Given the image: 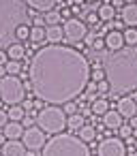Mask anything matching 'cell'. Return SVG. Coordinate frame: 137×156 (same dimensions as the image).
Returning a JSON list of instances; mask_svg holds the SVG:
<instances>
[{
	"label": "cell",
	"mask_w": 137,
	"mask_h": 156,
	"mask_svg": "<svg viewBox=\"0 0 137 156\" xmlns=\"http://www.w3.org/2000/svg\"><path fill=\"white\" fill-rule=\"evenodd\" d=\"M133 143H135V147H137V139H135V141H133Z\"/></svg>",
	"instance_id": "obj_45"
},
{
	"label": "cell",
	"mask_w": 137,
	"mask_h": 156,
	"mask_svg": "<svg viewBox=\"0 0 137 156\" xmlns=\"http://www.w3.org/2000/svg\"><path fill=\"white\" fill-rule=\"evenodd\" d=\"M86 22H88L90 26H96V24H99V15H96V13H90V15L86 17Z\"/></svg>",
	"instance_id": "obj_32"
},
{
	"label": "cell",
	"mask_w": 137,
	"mask_h": 156,
	"mask_svg": "<svg viewBox=\"0 0 137 156\" xmlns=\"http://www.w3.org/2000/svg\"><path fill=\"white\" fill-rule=\"evenodd\" d=\"M111 2H114V5H111L114 9H116V7H124V0H111Z\"/></svg>",
	"instance_id": "obj_39"
},
{
	"label": "cell",
	"mask_w": 137,
	"mask_h": 156,
	"mask_svg": "<svg viewBox=\"0 0 137 156\" xmlns=\"http://www.w3.org/2000/svg\"><path fill=\"white\" fill-rule=\"evenodd\" d=\"M99 20L101 22H111L114 17H116V9L109 5V2H105V5H101V9H99Z\"/></svg>",
	"instance_id": "obj_20"
},
{
	"label": "cell",
	"mask_w": 137,
	"mask_h": 156,
	"mask_svg": "<svg viewBox=\"0 0 137 156\" xmlns=\"http://www.w3.org/2000/svg\"><path fill=\"white\" fill-rule=\"evenodd\" d=\"M9 62V58H7V51H0V66H5Z\"/></svg>",
	"instance_id": "obj_37"
},
{
	"label": "cell",
	"mask_w": 137,
	"mask_h": 156,
	"mask_svg": "<svg viewBox=\"0 0 137 156\" xmlns=\"http://www.w3.org/2000/svg\"><path fill=\"white\" fill-rule=\"evenodd\" d=\"M122 118H133L135 113H137V105L133 103V98L131 96H122V98H118V109H116Z\"/></svg>",
	"instance_id": "obj_12"
},
{
	"label": "cell",
	"mask_w": 137,
	"mask_h": 156,
	"mask_svg": "<svg viewBox=\"0 0 137 156\" xmlns=\"http://www.w3.org/2000/svg\"><path fill=\"white\" fill-rule=\"evenodd\" d=\"M28 77L37 101L58 107L84 94L90 81V62L69 45H45L32 56Z\"/></svg>",
	"instance_id": "obj_1"
},
{
	"label": "cell",
	"mask_w": 137,
	"mask_h": 156,
	"mask_svg": "<svg viewBox=\"0 0 137 156\" xmlns=\"http://www.w3.org/2000/svg\"><path fill=\"white\" fill-rule=\"evenodd\" d=\"M22 109L24 111H32V101H22Z\"/></svg>",
	"instance_id": "obj_36"
},
{
	"label": "cell",
	"mask_w": 137,
	"mask_h": 156,
	"mask_svg": "<svg viewBox=\"0 0 137 156\" xmlns=\"http://www.w3.org/2000/svg\"><path fill=\"white\" fill-rule=\"evenodd\" d=\"M5 71H7V75H20L22 73V62H15V60H9L7 64H5Z\"/></svg>",
	"instance_id": "obj_26"
},
{
	"label": "cell",
	"mask_w": 137,
	"mask_h": 156,
	"mask_svg": "<svg viewBox=\"0 0 137 156\" xmlns=\"http://www.w3.org/2000/svg\"><path fill=\"white\" fill-rule=\"evenodd\" d=\"M122 37H124V47H133V49L137 47V28H126Z\"/></svg>",
	"instance_id": "obj_23"
},
{
	"label": "cell",
	"mask_w": 137,
	"mask_h": 156,
	"mask_svg": "<svg viewBox=\"0 0 137 156\" xmlns=\"http://www.w3.org/2000/svg\"><path fill=\"white\" fill-rule=\"evenodd\" d=\"M43 20H45V26H58V22L62 20V13H58V11L54 9V11L45 13V15H43Z\"/></svg>",
	"instance_id": "obj_25"
},
{
	"label": "cell",
	"mask_w": 137,
	"mask_h": 156,
	"mask_svg": "<svg viewBox=\"0 0 137 156\" xmlns=\"http://www.w3.org/2000/svg\"><path fill=\"white\" fill-rule=\"evenodd\" d=\"M9 122V118H7V111H2V109H0V130H2L5 128V124Z\"/></svg>",
	"instance_id": "obj_34"
},
{
	"label": "cell",
	"mask_w": 137,
	"mask_h": 156,
	"mask_svg": "<svg viewBox=\"0 0 137 156\" xmlns=\"http://www.w3.org/2000/svg\"><path fill=\"white\" fill-rule=\"evenodd\" d=\"M41 156H90V147L73 133H58L45 141Z\"/></svg>",
	"instance_id": "obj_3"
},
{
	"label": "cell",
	"mask_w": 137,
	"mask_h": 156,
	"mask_svg": "<svg viewBox=\"0 0 137 156\" xmlns=\"http://www.w3.org/2000/svg\"><path fill=\"white\" fill-rule=\"evenodd\" d=\"M34 122L45 135H58V133H64V128H67V115H64L62 107H56V105L41 107Z\"/></svg>",
	"instance_id": "obj_4"
},
{
	"label": "cell",
	"mask_w": 137,
	"mask_h": 156,
	"mask_svg": "<svg viewBox=\"0 0 137 156\" xmlns=\"http://www.w3.org/2000/svg\"><path fill=\"white\" fill-rule=\"evenodd\" d=\"M28 41L34 43V45H41V43L45 41V28L32 26V28H30V37H28Z\"/></svg>",
	"instance_id": "obj_22"
},
{
	"label": "cell",
	"mask_w": 137,
	"mask_h": 156,
	"mask_svg": "<svg viewBox=\"0 0 137 156\" xmlns=\"http://www.w3.org/2000/svg\"><path fill=\"white\" fill-rule=\"evenodd\" d=\"M15 37H17L20 41H26V39L30 37V28H28V26H17V28H15Z\"/></svg>",
	"instance_id": "obj_28"
},
{
	"label": "cell",
	"mask_w": 137,
	"mask_h": 156,
	"mask_svg": "<svg viewBox=\"0 0 137 156\" xmlns=\"http://www.w3.org/2000/svg\"><path fill=\"white\" fill-rule=\"evenodd\" d=\"M0 154L2 156H26V147L20 139H9L0 145Z\"/></svg>",
	"instance_id": "obj_9"
},
{
	"label": "cell",
	"mask_w": 137,
	"mask_h": 156,
	"mask_svg": "<svg viewBox=\"0 0 137 156\" xmlns=\"http://www.w3.org/2000/svg\"><path fill=\"white\" fill-rule=\"evenodd\" d=\"M105 47L109 49V51H118V49H122L124 47V37H122V32L120 30H109L107 34H105Z\"/></svg>",
	"instance_id": "obj_10"
},
{
	"label": "cell",
	"mask_w": 137,
	"mask_h": 156,
	"mask_svg": "<svg viewBox=\"0 0 137 156\" xmlns=\"http://www.w3.org/2000/svg\"><path fill=\"white\" fill-rule=\"evenodd\" d=\"M77 137H79L84 143H90V141H94V139H96V128H94V126H90V124H84V126L77 130Z\"/></svg>",
	"instance_id": "obj_19"
},
{
	"label": "cell",
	"mask_w": 137,
	"mask_h": 156,
	"mask_svg": "<svg viewBox=\"0 0 137 156\" xmlns=\"http://www.w3.org/2000/svg\"><path fill=\"white\" fill-rule=\"evenodd\" d=\"M133 156H137V150H133Z\"/></svg>",
	"instance_id": "obj_44"
},
{
	"label": "cell",
	"mask_w": 137,
	"mask_h": 156,
	"mask_svg": "<svg viewBox=\"0 0 137 156\" xmlns=\"http://www.w3.org/2000/svg\"><path fill=\"white\" fill-rule=\"evenodd\" d=\"M5 141H7V139H5V135H0V145H2Z\"/></svg>",
	"instance_id": "obj_42"
},
{
	"label": "cell",
	"mask_w": 137,
	"mask_h": 156,
	"mask_svg": "<svg viewBox=\"0 0 137 156\" xmlns=\"http://www.w3.org/2000/svg\"><path fill=\"white\" fill-rule=\"evenodd\" d=\"M26 56V47L22 43H11L9 49H7V58L9 60H15V62H22V58Z\"/></svg>",
	"instance_id": "obj_17"
},
{
	"label": "cell",
	"mask_w": 137,
	"mask_h": 156,
	"mask_svg": "<svg viewBox=\"0 0 137 156\" xmlns=\"http://www.w3.org/2000/svg\"><path fill=\"white\" fill-rule=\"evenodd\" d=\"M84 115L81 113H73V115H67V126L71 128V130H79L81 126H84Z\"/></svg>",
	"instance_id": "obj_24"
},
{
	"label": "cell",
	"mask_w": 137,
	"mask_h": 156,
	"mask_svg": "<svg viewBox=\"0 0 137 156\" xmlns=\"http://www.w3.org/2000/svg\"><path fill=\"white\" fill-rule=\"evenodd\" d=\"M26 96V86L22 83L20 77L15 75H5L0 79V101L7 103L9 107L11 105H22Z\"/></svg>",
	"instance_id": "obj_5"
},
{
	"label": "cell",
	"mask_w": 137,
	"mask_h": 156,
	"mask_svg": "<svg viewBox=\"0 0 137 156\" xmlns=\"http://www.w3.org/2000/svg\"><path fill=\"white\" fill-rule=\"evenodd\" d=\"M99 156H126V143L118 137H107L99 143Z\"/></svg>",
	"instance_id": "obj_8"
},
{
	"label": "cell",
	"mask_w": 137,
	"mask_h": 156,
	"mask_svg": "<svg viewBox=\"0 0 137 156\" xmlns=\"http://www.w3.org/2000/svg\"><path fill=\"white\" fill-rule=\"evenodd\" d=\"M96 92H99V94H107V92H109V83H107L105 79L96 81Z\"/></svg>",
	"instance_id": "obj_31"
},
{
	"label": "cell",
	"mask_w": 137,
	"mask_h": 156,
	"mask_svg": "<svg viewBox=\"0 0 137 156\" xmlns=\"http://www.w3.org/2000/svg\"><path fill=\"white\" fill-rule=\"evenodd\" d=\"M122 124H124V122H122V115H120L116 109H109L107 113H103V126H105L107 130H118Z\"/></svg>",
	"instance_id": "obj_13"
},
{
	"label": "cell",
	"mask_w": 137,
	"mask_h": 156,
	"mask_svg": "<svg viewBox=\"0 0 137 156\" xmlns=\"http://www.w3.org/2000/svg\"><path fill=\"white\" fill-rule=\"evenodd\" d=\"M120 17H122V24H124L126 28H137V2L124 5Z\"/></svg>",
	"instance_id": "obj_11"
},
{
	"label": "cell",
	"mask_w": 137,
	"mask_h": 156,
	"mask_svg": "<svg viewBox=\"0 0 137 156\" xmlns=\"http://www.w3.org/2000/svg\"><path fill=\"white\" fill-rule=\"evenodd\" d=\"M86 2H92V0H86Z\"/></svg>",
	"instance_id": "obj_46"
},
{
	"label": "cell",
	"mask_w": 137,
	"mask_h": 156,
	"mask_svg": "<svg viewBox=\"0 0 137 156\" xmlns=\"http://www.w3.org/2000/svg\"><path fill=\"white\" fill-rule=\"evenodd\" d=\"M116 133H118V139H131V137H133V128H131L128 124H122Z\"/></svg>",
	"instance_id": "obj_27"
},
{
	"label": "cell",
	"mask_w": 137,
	"mask_h": 156,
	"mask_svg": "<svg viewBox=\"0 0 137 156\" xmlns=\"http://www.w3.org/2000/svg\"><path fill=\"white\" fill-rule=\"evenodd\" d=\"M28 7L34 11V13H49L56 9V2L58 0H26Z\"/></svg>",
	"instance_id": "obj_14"
},
{
	"label": "cell",
	"mask_w": 137,
	"mask_h": 156,
	"mask_svg": "<svg viewBox=\"0 0 137 156\" xmlns=\"http://www.w3.org/2000/svg\"><path fill=\"white\" fill-rule=\"evenodd\" d=\"M22 133H24V126L20 122H7L5 128H2V135H5L7 141L9 139H22Z\"/></svg>",
	"instance_id": "obj_15"
},
{
	"label": "cell",
	"mask_w": 137,
	"mask_h": 156,
	"mask_svg": "<svg viewBox=\"0 0 137 156\" xmlns=\"http://www.w3.org/2000/svg\"><path fill=\"white\" fill-rule=\"evenodd\" d=\"M32 122H34V120H32V115H24V120H22L20 124H22L24 128H30V126H32Z\"/></svg>",
	"instance_id": "obj_33"
},
{
	"label": "cell",
	"mask_w": 137,
	"mask_h": 156,
	"mask_svg": "<svg viewBox=\"0 0 137 156\" xmlns=\"http://www.w3.org/2000/svg\"><path fill=\"white\" fill-rule=\"evenodd\" d=\"M24 115H26V111L22 109V105H11V107H9V111H7L9 122H22V120H24Z\"/></svg>",
	"instance_id": "obj_21"
},
{
	"label": "cell",
	"mask_w": 137,
	"mask_h": 156,
	"mask_svg": "<svg viewBox=\"0 0 137 156\" xmlns=\"http://www.w3.org/2000/svg\"><path fill=\"white\" fill-rule=\"evenodd\" d=\"M5 75H7V71H5V66H0V79H2Z\"/></svg>",
	"instance_id": "obj_41"
},
{
	"label": "cell",
	"mask_w": 137,
	"mask_h": 156,
	"mask_svg": "<svg viewBox=\"0 0 137 156\" xmlns=\"http://www.w3.org/2000/svg\"><path fill=\"white\" fill-rule=\"evenodd\" d=\"M105 81L116 94H131L137 90V51L133 47H122L105 56Z\"/></svg>",
	"instance_id": "obj_2"
},
{
	"label": "cell",
	"mask_w": 137,
	"mask_h": 156,
	"mask_svg": "<svg viewBox=\"0 0 137 156\" xmlns=\"http://www.w3.org/2000/svg\"><path fill=\"white\" fill-rule=\"evenodd\" d=\"M45 133L39 128V126H30V128H24V133H22V143H24V147L26 150H30V152H37V150H41L43 145H45Z\"/></svg>",
	"instance_id": "obj_7"
},
{
	"label": "cell",
	"mask_w": 137,
	"mask_h": 156,
	"mask_svg": "<svg viewBox=\"0 0 137 156\" xmlns=\"http://www.w3.org/2000/svg\"><path fill=\"white\" fill-rule=\"evenodd\" d=\"M124 2H126V5H133V2H135V0H124Z\"/></svg>",
	"instance_id": "obj_43"
},
{
	"label": "cell",
	"mask_w": 137,
	"mask_h": 156,
	"mask_svg": "<svg viewBox=\"0 0 137 156\" xmlns=\"http://www.w3.org/2000/svg\"><path fill=\"white\" fill-rule=\"evenodd\" d=\"M77 107L79 105H75V103H64L62 105V111H64V115H73V113H79Z\"/></svg>",
	"instance_id": "obj_30"
},
{
	"label": "cell",
	"mask_w": 137,
	"mask_h": 156,
	"mask_svg": "<svg viewBox=\"0 0 137 156\" xmlns=\"http://www.w3.org/2000/svg\"><path fill=\"white\" fill-rule=\"evenodd\" d=\"M90 111H92L94 115L107 113V111H109V101H107L105 96H96V98L92 101V105H90Z\"/></svg>",
	"instance_id": "obj_18"
},
{
	"label": "cell",
	"mask_w": 137,
	"mask_h": 156,
	"mask_svg": "<svg viewBox=\"0 0 137 156\" xmlns=\"http://www.w3.org/2000/svg\"><path fill=\"white\" fill-rule=\"evenodd\" d=\"M45 41H49V45H58L62 41V26H45Z\"/></svg>",
	"instance_id": "obj_16"
},
{
	"label": "cell",
	"mask_w": 137,
	"mask_h": 156,
	"mask_svg": "<svg viewBox=\"0 0 137 156\" xmlns=\"http://www.w3.org/2000/svg\"><path fill=\"white\" fill-rule=\"evenodd\" d=\"M88 34V26L77 20V17H69L64 20V26H62V41H67V45H77L84 41V37Z\"/></svg>",
	"instance_id": "obj_6"
},
{
	"label": "cell",
	"mask_w": 137,
	"mask_h": 156,
	"mask_svg": "<svg viewBox=\"0 0 137 156\" xmlns=\"http://www.w3.org/2000/svg\"><path fill=\"white\" fill-rule=\"evenodd\" d=\"M101 79H105V71L99 69V66H96V69H90V81L96 83V81H101Z\"/></svg>",
	"instance_id": "obj_29"
},
{
	"label": "cell",
	"mask_w": 137,
	"mask_h": 156,
	"mask_svg": "<svg viewBox=\"0 0 137 156\" xmlns=\"http://www.w3.org/2000/svg\"><path fill=\"white\" fill-rule=\"evenodd\" d=\"M84 41H86V43H88V45L92 47V45H94V41H96V34H92V32H88V34L84 37Z\"/></svg>",
	"instance_id": "obj_35"
},
{
	"label": "cell",
	"mask_w": 137,
	"mask_h": 156,
	"mask_svg": "<svg viewBox=\"0 0 137 156\" xmlns=\"http://www.w3.org/2000/svg\"><path fill=\"white\" fill-rule=\"evenodd\" d=\"M131 98H133V103L137 105V90H135V92H131Z\"/></svg>",
	"instance_id": "obj_40"
},
{
	"label": "cell",
	"mask_w": 137,
	"mask_h": 156,
	"mask_svg": "<svg viewBox=\"0 0 137 156\" xmlns=\"http://www.w3.org/2000/svg\"><path fill=\"white\" fill-rule=\"evenodd\" d=\"M128 120H131V122H128V126L135 130V128H137V115H133V118H128Z\"/></svg>",
	"instance_id": "obj_38"
}]
</instances>
